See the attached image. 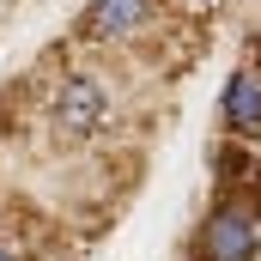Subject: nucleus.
Returning a JSON list of instances; mask_svg holds the SVG:
<instances>
[{"label": "nucleus", "mask_w": 261, "mask_h": 261, "mask_svg": "<svg viewBox=\"0 0 261 261\" xmlns=\"http://www.w3.org/2000/svg\"><path fill=\"white\" fill-rule=\"evenodd\" d=\"M43 116H49V128L61 140H97L110 128V85L97 73H85V67L55 73L49 91H43Z\"/></svg>", "instance_id": "obj_1"}, {"label": "nucleus", "mask_w": 261, "mask_h": 261, "mask_svg": "<svg viewBox=\"0 0 261 261\" xmlns=\"http://www.w3.org/2000/svg\"><path fill=\"white\" fill-rule=\"evenodd\" d=\"M182 6H195V12H206V6H219V0H182Z\"/></svg>", "instance_id": "obj_6"}, {"label": "nucleus", "mask_w": 261, "mask_h": 261, "mask_svg": "<svg viewBox=\"0 0 261 261\" xmlns=\"http://www.w3.org/2000/svg\"><path fill=\"white\" fill-rule=\"evenodd\" d=\"M195 249H200V261H255L261 255V200H249L243 189H225L200 219Z\"/></svg>", "instance_id": "obj_2"}, {"label": "nucleus", "mask_w": 261, "mask_h": 261, "mask_svg": "<svg viewBox=\"0 0 261 261\" xmlns=\"http://www.w3.org/2000/svg\"><path fill=\"white\" fill-rule=\"evenodd\" d=\"M0 261H31V255H24V249H18L12 237H0Z\"/></svg>", "instance_id": "obj_5"}, {"label": "nucleus", "mask_w": 261, "mask_h": 261, "mask_svg": "<svg viewBox=\"0 0 261 261\" xmlns=\"http://www.w3.org/2000/svg\"><path fill=\"white\" fill-rule=\"evenodd\" d=\"M219 134L225 140H243V146L261 140V67L243 61L225 79V91H219Z\"/></svg>", "instance_id": "obj_3"}, {"label": "nucleus", "mask_w": 261, "mask_h": 261, "mask_svg": "<svg viewBox=\"0 0 261 261\" xmlns=\"http://www.w3.org/2000/svg\"><path fill=\"white\" fill-rule=\"evenodd\" d=\"M152 18H158V0H91L79 31L91 43H134L152 31Z\"/></svg>", "instance_id": "obj_4"}]
</instances>
